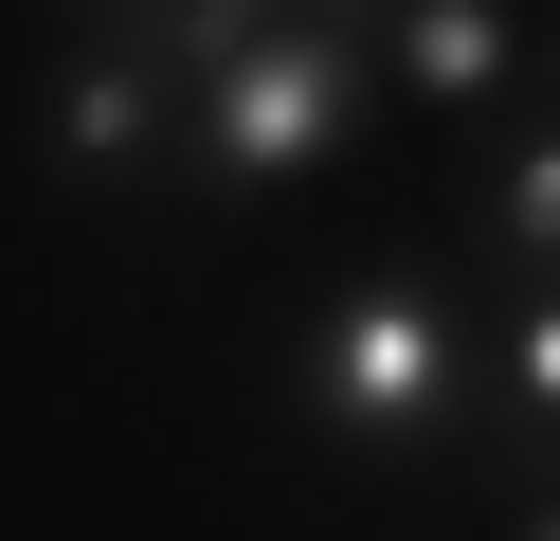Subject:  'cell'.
<instances>
[{
  "instance_id": "cell-1",
  "label": "cell",
  "mask_w": 560,
  "mask_h": 541,
  "mask_svg": "<svg viewBox=\"0 0 560 541\" xmlns=\"http://www.w3.org/2000/svg\"><path fill=\"white\" fill-rule=\"evenodd\" d=\"M290 415H307V451H343V469H416V451H470L488 433V325H470V289L452 271H343L326 307H307V343H290Z\"/></svg>"
},
{
  "instance_id": "cell-2",
  "label": "cell",
  "mask_w": 560,
  "mask_h": 541,
  "mask_svg": "<svg viewBox=\"0 0 560 541\" xmlns=\"http://www.w3.org/2000/svg\"><path fill=\"white\" fill-rule=\"evenodd\" d=\"M362 108H398V72H380V0L271 19L254 55H218V72H199V144H182V199H218V216L290 199V180H326L343 144H362Z\"/></svg>"
},
{
  "instance_id": "cell-3",
  "label": "cell",
  "mask_w": 560,
  "mask_h": 541,
  "mask_svg": "<svg viewBox=\"0 0 560 541\" xmlns=\"http://www.w3.org/2000/svg\"><path fill=\"white\" fill-rule=\"evenodd\" d=\"M182 144H199V72L145 19H91L55 55V91H37V180L55 199H145V180H182Z\"/></svg>"
},
{
  "instance_id": "cell-4",
  "label": "cell",
  "mask_w": 560,
  "mask_h": 541,
  "mask_svg": "<svg viewBox=\"0 0 560 541\" xmlns=\"http://www.w3.org/2000/svg\"><path fill=\"white\" fill-rule=\"evenodd\" d=\"M380 72H398V108H434V127H506V108L560 91V36L524 19V0H380Z\"/></svg>"
},
{
  "instance_id": "cell-5",
  "label": "cell",
  "mask_w": 560,
  "mask_h": 541,
  "mask_svg": "<svg viewBox=\"0 0 560 541\" xmlns=\"http://www.w3.org/2000/svg\"><path fill=\"white\" fill-rule=\"evenodd\" d=\"M470 235L506 252L524 289L560 271V91H542V108H506V127L470 144Z\"/></svg>"
},
{
  "instance_id": "cell-6",
  "label": "cell",
  "mask_w": 560,
  "mask_h": 541,
  "mask_svg": "<svg viewBox=\"0 0 560 541\" xmlns=\"http://www.w3.org/2000/svg\"><path fill=\"white\" fill-rule=\"evenodd\" d=\"M488 433L506 451H560V271L506 289V325H488Z\"/></svg>"
},
{
  "instance_id": "cell-7",
  "label": "cell",
  "mask_w": 560,
  "mask_h": 541,
  "mask_svg": "<svg viewBox=\"0 0 560 541\" xmlns=\"http://www.w3.org/2000/svg\"><path fill=\"white\" fill-rule=\"evenodd\" d=\"M506 541H560V487H542V505H524V524H506Z\"/></svg>"
}]
</instances>
